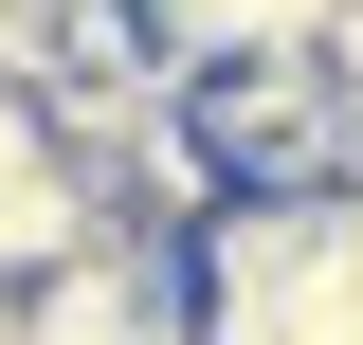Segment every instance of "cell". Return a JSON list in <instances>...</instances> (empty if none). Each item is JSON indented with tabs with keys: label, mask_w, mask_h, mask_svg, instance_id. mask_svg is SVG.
<instances>
[{
	"label": "cell",
	"mask_w": 363,
	"mask_h": 345,
	"mask_svg": "<svg viewBox=\"0 0 363 345\" xmlns=\"http://www.w3.org/2000/svg\"><path fill=\"white\" fill-rule=\"evenodd\" d=\"M200 345H363V182H236L182 236Z\"/></svg>",
	"instance_id": "1"
},
{
	"label": "cell",
	"mask_w": 363,
	"mask_h": 345,
	"mask_svg": "<svg viewBox=\"0 0 363 345\" xmlns=\"http://www.w3.org/2000/svg\"><path fill=\"white\" fill-rule=\"evenodd\" d=\"M200 146L236 182H363V91L327 73V37H272L200 73Z\"/></svg>",
	"instance_id": "2"
},
{
	"label": "cell",
	"mask_w": 363,
	"mask_h": 345,
	"mask_svg": "<svg viewBox=\"0 0 363 345\" xmlns=\"http://www.w3.org/2000/svg\"><path fill=\"white\" fill-rule=\"evenodd\" d=\"M345 0H145V37L182 55V73H218V55H272V37H327Z\"/></svg>",
	"instance_id": "3"
}]
</instances>
